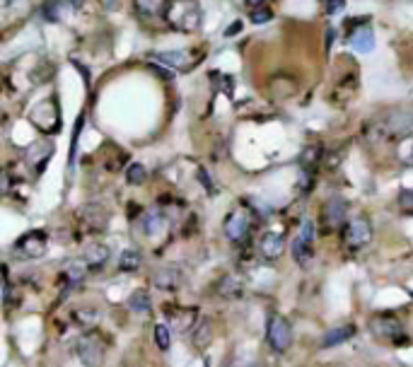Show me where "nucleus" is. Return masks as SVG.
<instances>
[{"label": "nucleus", "instance_id": "20", "mask_svg": "<svg viewBox=\"0 0 413 367\" xmlns=\"http://www.w3.org/2000/svg\"><path fill=\"white\" fill-rule=\"evenodd\" d=\"M208 341H210V324H208V319L196 321L194 331H191V344H194L196 348H205V346H208Z\"/></svg>", "mask_w": 413, "mask_h": 367}, {"label": "nucleus", "instance_id": "10", "mask_svg": "<svg viewBox=\"0 0 413 367\" xmlns=\"http://www.w3.org/2000/svg\"><path fill=\"white\" fill-rule=\"evenodd\" d=\"M385 133H389V135H411L413 133V114H406V111H394V114L387 119Z\"/></svg>", "mask_w": 413, "mask_h": 367}, {"label": "nucleus", "instance_id": "11", "mask_svg": "<svg viewBox=\"0 0 413 367\" xmlns=\"http://www.w3.org/2000/svg\"><path fill=\"white\" fill-rule=\"evenodd\" d=\"M150 61L162 63V66L172 68V70H181V68L189 66L191 58H189V53H186L184 48H179V51H160V53H152Z\"/></svg>", "mask_w": 413, "mask_h": 367}, {"label": "nucleus", "instance_id": "28", "mask_svg": "<svg viewBox=\"0 0 413 367\" xmlns=\"http://www.w3.org/2000/svg\"><path fill=\"white\" fill-rule=\"evenodd\" d=\"M152 336H155V344H157V348H160V350H167V348H169L172 336H169V329H167L165 324H157L155 331H152Z\"/></svg>", "mask_w": 413, "mask_h": 367}, {"label": "nucleus", "instance_id": "1", "mask_svg": "<svg viewBox=\"0 0 413 367\" xmlns=\"http://www.w3.org/2000/svg\"><path fill=\"white\" fill-rule=\"evenodd\" d=\"M167 22L179 32H196L201 27V5L196 0H169L167 5Z\"/></svg>", "mask_w": 413, "mask_h": 367}, {"label": "nucleus", "instance_id": "15", "mask_svg": "<svg viewBox=\"0 0 413 367\" xmlns=\"http://www.w3.org/2000/svg\"><path fill=\"white\" fill-rule=\"evenodd\" d=\"M152 283H155L157 288H162V290H174V288H179V283H181V271L174 266L160 268V271L152 276Z\"/></svg>", "mask_w": 413, "mask_h": 367}, {"label": "nucleus", "instance_id": "16", "mask_svg": "<svg viewBox=\"0 0 413 367\" xmlns=\"http://www.w3.org/2000/svg\"><path fill=\"white\" fill-rule=\"evenodd\" d=\"M312 244L309 239H304L302 234H297V237L293 239V256L295 261L300 263V266H307L309 261H312Z\"/></svg>", "mask_w": 413, "mask_h": 367}, {"label": "nucleus", "instance_id": "34", "mask_svg": "<svg viewBox=\"0 0 413 367\" xmlns=\"http://www.w3.org/2000/svg\"><path fill=\"white\" fill-rule=\"evenodd\" d=\"M199 177H201V182L205 184V191H208V194H215V189H213V184H210L208 174H205V169H199Z\"/></svg>", "mask_w": 413, "mask_h": 367}, {"label": "nucleus", "instance_id": "21", "mask_svg": "<svg viewBox=\"0 0 413 367\" xmlns=\"http://www.w3.org/2000/svg\"><path fill=\"white\" fill-rule=\"evenodd\" d=\"M85 273H87V261H73V263H68V268H66L68 285H71V288L80 285L82 278H85Z\"/></svg>", "mask_w": 413, "mask_h": 367}, {"label": "nucleus", "instance_id": "19", "mask_svg": "<svg viewBox=\"0 0 413 367\" xmlns=\"http://www.w3.org/2000/svg\"><path fill=\"white\" fill-rule=\"evenodd\" d=\"M140 263H143V254L138 252V249H126V252L121 254V258H119V268L124 273L138 271V268H140Z\"/></svg>", "mask_w": 413, "mask_h": 367}, {"label": "nucleus", "instance_id": "30", "mask_svg": "<svg viewBox=\"0 0 413 367\" xmlns=\"http://www.w3.org/2000/svg\"><path fill=\"white\" fill-rule=\"evenodd\" d=\"M249 17H252L254 24H266V22H271V19H273V12L266 8V5H264V8L252 10V12H249Z\"/></svg>", "mask_w": 413, "mask_h": 367}, {"label": "nucleus", "instance_id": "32", "mask_svg": "<svg viewBox=\"0 0 413 367\" xmlns=\"http://www.w3.org/2000/svg\"><path fill=\"white\" fill-rule=\"evenodd\" d=\"M324 8H327V15H338L346 8V0H324Z\"/></svg>", "mask_w": 413, "mask_h": 367}, {"label": "nucleus", "instance_id": "31", "mask_svg": "<svg viewBox=\"0 0 413 367\" xmlns=\"http://www.w3.org/2000/svg\"><path fill=\"white\" fill-rule=\"evenodd\" d=\"M399 208L406 215H413V189H404L399 194Z\"/></svg>", "mask_w": 413, "mask_h": 367}, {"label": "nucleus", "instance_id": "37", "mask_svg": "<svg viewBox=\"0 0 413 367\" xmlns=\"http://www.w3.org/2000/svg\"><path fill=\"white\" fill-rule=\"evenodd\" d=\"M331 44H333V29H329V34H327V48H331Z\"/></svg>", "mask_w": 413, "mask_h": 367}, {"label": "nucleus", "instance_id": "38", "mask_svg": "<svg viewBox=\"0 0 413 367\" xmlns=\"http://www.w3.org/2000/svg\"><path fill=\"white\" fill-rule=\"evenodd\" d=\"M68 3H71V8H82V3H85V0H68Z\"/></svg>", "mask_w": 413, "mask_h": 367}, {"label": "nucleus", "instance_id": "9", "mask_svg": "<svg viewBox=\"0 0 413 367\" xmlns=\"http://www.w3.org/2000/svg\"><path fill=\"white\" fill-rule=\"evenodd\" d=\"M346 213H348V203L341 198V196H331V198L327 200V208H324V218H327L329 227H341L343 220H346Z\"/></svg>", "mask_w": 413, "mask_h": 367}, {"label": "nucleus", "instance_id": "27", "mask_svg": "<svg viewBox=\"0 0 413 367\" xmlns=\"http://www.w3.org/2000/svg\"><path fill=\"white\" fill-rule=\"evenodd\" d=\"M145 179H147V174H145V167H143V164H131L129 172H126V182L131 186H140Z\"/></svg>", "mask_w": 413, "mask_h": 367}, {"label": "nucleus", "instance_id": "29", "mask_svg": "<svg viewBox=\"0 0 413 367\" xmlns=\"http://www.w3.org/2000/svg\"><path fill=\"white\" fill-rule=\"evenodd\" d=\"M42 12H44V19L58 22V19H61V3H58V0H48V3H44Z\"/></svg>", "mask_w": 413, "mask_h": 367}, {"label": "nucleus", "instance_id": "7", "mask_svg": "<svg viewBox=\"0 0 413 367\" xmlns=\"http://www.w3.org/2000/svg\"><path fill=\"white\" fill-rule=\"evenodd\" d=\"M372 239V225L370 220L365 218H356L348 223V229H346V244L353 249H360L365 247V244H370Z\"/></svg>", "mask_w": 413, "mask_h": 367}, {"label": "nucleus", "instance_id": "22", "mask_svg": "<svg viewBox=\"0 0 413 367\" xmlns=\"http://www.w3.org/2000/svg\"><path fill=\"white\" fill-rule=\"evenodd\" d=\"M169 0H136V8L145 15H165Z\"/></svg>", "mask_w": 413, "mask_h": 367}, {"label": "nucleus", "instance_id": "14", "mask_svg": "<svg viewBox=\"0 0 413 367\" xmlns=\"http://www.w3.org/2000/svg\"><path fill=\"white\" fill-rule=\"evenodd\" d=\"M351 46L360 53H370L375 51V32L370 27H358L356 32L351 34Z\"/></svg>", "mask_w": 413, "mask_h": 367}, {"label": "nucleus", "instance_id": "4", "mask_svg": "<svg viewBox=\"0 0 413 367\" xmlns=\"http://www.w3.org/2000/svg\"><path fill=\"white\" fill-rule=\"evenodd\" d=\"M266 341L275 353H285V350L290 348V344H293V331H290V324L280 314L268 317Z\"/></svg>", "mask_w": 413, "mask_h": 367}, {"label": "nucleus", "instance_id": "36", "mask_svg": "<svg viewBox=\"0 0 413 367\" xmlns=\"http://www.w3.org/2000/svg\"><path fill=\"white\" fill-rule=\"evenodd\" d=\"M102 5H104L107 10H116V5H119V0H102Z\"/></svg>", "mask_w": 413, "mask_h": 367}, {"label": "nucleus", "instance_id": "33", "mask_svg": "<svg viewBox=\"0 0 413 367\" xmlns=\"http://www.w3.org/2000/svg\"><path fill=\"white\" fill-rule=\"evenodd\" d=\"M239 29H242V22H239V19H237V22H232L228 29H225V37H228V39H230V37H237Z\"/></svg>", "mask_w": 413, "mask_h": 367}, {"label": "nucleus", "instance_id": "35", "mask_svg": "<svg viewBox=\"0 0 413 367\" xmlns=\"http://www.w3.org/2000/svg\"><path fill=\"white\" fill-rule=\"evenodd\" d=\"M244 3H247L249 10H257V8H264V3H266V0H244Z\"/></svg>", "mask_w": 413, "mask_h": 367}, {"label": "nucleus", "instance_id": "5", "mask_svg": "<svg viewBox=\"0 0 413 367\" xmlns=\"http://www.w3.org/2000/svg\"><path fill=\"white\" fill-rule=\"evenodd\" d=\"M48 249V242H46V234L44 232H27L22 234V237L17 239V244H15V252L19 254V256L24 258H39L44 256Z\"/></svg>", "mask_w": 413, "mask_h": 367}, {"label": "nucleus", "instance_id": "6", "mask_svg": "<svg viewBox=\"0 0 413 367\" xmlns=\"http://www.w3.org/2000/svg\"><path fill=\"white\" fill-rule=\"evenodd\" d=\"M249 229H252V215L244 208H237L225 220V234H228V239H232V242H242L249 234Z\"/></svg>", "mask_w": 413, "mask_h": 367}, {"label": "nucleus", "instance_id": "39", "mask_svg": "<svg viewBox=\"0 0 413 367\" xmlns=\"http://www.w3.org/2000/svg\"><path fill=\"white\" fill-rule=\"evenodd\" d=\"M15 3V0H3V5H5V8H10V5H12Z\"/></svg>", "mask_w": 413, "mask_h": 367}, {"label": "nucleus", "instance_id": "8", "mask_svg": "<svg viewBox=\"0 0 413 367\" xmlns=\"http://www.w3.org/2000/svg\"><path fill=\"white\" fill-rule=\"evenodd\" d=\"M165 314L176 331H189L196 326V310L191 307H167Z\"/></svg>", "mask_w": 413, "mask_h": 367}, {"label": "nucleus", "instance_id": "23", "mask_svg": "<svg viewBox=\"0 0 413 367\" xmlns=\"http://www.w3.org/2000/svg\"><path fill=\"white\" fill-rule=\"evenodd\" d=\"M85 218L90 220L92 227H100V229H102V227L107 225V210L102 208L100 203H90V205L85 208Z\"/></svg>", "mask_w": 413, "mask_h": 367}, {"label": "nucleus", "instance_id": "24", "mask_svg": "<svg viewBox=\"0 0 413 367\" xmlns=\"http://www.w3.org/2000/svg\"><path fill=\"white\" fill-rule=\"evenodd\" d=\"M129 307L136 312V314H145V312H150V295H147L145 290H136L134 295H131L129 300Z\"/></svg>", "mask_w": 413, "mask_h": 367}, {"label": "nucleus", "instance_id": "2", "mask_svg": "<svg viewBox=\"0 0 413 367\" xmlns=\"http://www.w3.org/2000/svg\"><path fill=\"white\" fill-rule=\"evenodd\" d=\"M370 329H372V334H375V339H380V341H389V344H396V346L409 341V336H406V331H404V324L392 314L375 317V319L370 321Z\"/></svg>", "mask_w": 413, "mask_h": 367}, {"label": "nucleus", "instance_id": "17", "mask_svg": "<svg viewBox=\"0 0 413 367\" xmlns=\"http://www.w3.org/2000/svg\"><path fill=\"white\" fill-rule=\"evenodd\" d=\"M165 227H167V220L162 218L160 213H155V210L143 218V232H145L147 237H160V234L165 232Z\"/></svg>", "mask_w": 413, "mask_h": 367}, {"label": "nucleus", "instance_id": "12", "mask_svg": "<svg viewBox=\"0 0 413 367\" xmlns=\"http://www.w3.org/2000/svg\"><path fill=\"white\" fill-rule=\"evenodd\" d=\"M259 249H261L264 258H268V261H275V258H280V256H283V252H285L283 234H278V232L264 234V239H261V244H259Z\"/></svg>", "mask_w": 413, "mask_h": 367}, {"label": "nucleus", "instance_id": "13", "mask_svg": "<svg viewBox=\"0 0 413 367\" xmlns=\"http://www.w3.org/2000/svg\"><path fill=\"white\" fill-rule=\"evenodd\" d=\"M353 334H356V326H353V324L333 326V329H329L327 334L322 336V348H336V346L346 344Z\"/></svg>", "mask_w": 413, "mask_h": 367}, {"label": "nucleus", "instance_id": "26", "mask_svg": "<svg viewBox=\"0 0 413 367\" xmlns=\"http://www.w3.org/2000/svg\"><path fill=\"white\" fill-rule=\"evenodd\" d=\"M73 317H75L77 324L85 326V329H90V326H95L97 321H100V312L97 310H77Z\"/></svg>", "mask_w": 413, "mask_h": 367}, {"label": "nucleus", "instance_id": "3", "mask_svg": "<svg viewBox=\"0 0 413 367\" xmlns=\"http://www.w3.org/2000/svg\"><path fill=\"white\" fill-rule=\"evenodd\" d=\"M75 350H77V358L82 360V365L85 367H102L104 365L107 348L95 334H85L82 339H77Z\"/></svg>", "mask_w": 413, "mask_h": 367}, {"label": "nucleus", "instance_id": "25", "mask_svg": "<svg viewBox=\"0 0 413 367\" xmlns=\"http://www.w3.org/2000/svg\"><path fill=\"white\" fill-rule=\"evenodd\" d=\"M220 292H223L225 297H237L239 292H242V281H239V276L225 278V283L220 285Z\"/></svg>", "mask_w": 413, "mask_h": 367}, {"label": "nucleus", "instance_id": "18", "mask_svg": "<svg viewBox=\"0 0 413 367\" xmlns=\"http://www.w3.org/2000/svg\"><path fill=\"white\" fill-rule=\"evenodd\" d=\"M85 261L87 266H104L107 261H109V247H104V244H90L85 252Z\"/></svg>", "mask_w": 413, "mask_h": 367}]
</instances>
